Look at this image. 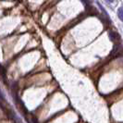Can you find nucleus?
Here are the masks:
<instances>
[{
	"mask_svg": "<svg viewBox=\"0 0 123 123\" xmlns=\"http://www.w3.org/2000/svg\"><path fill=\"white\" fill-rule=\"evenodd\" d=\"M109 37H110L111 41H113V42H115V43L120 41V36H119V34L117 33V32H115V31H110V32H109Z\"/></svg>",
	"mask_w": 123,
	"mask_h": 123,
	"instance_id": "1",
	"label": "nucleus"
},
{
	"mask_svg": "<svg viewBox=\"0 0 123 123\" xmlns=\"http://www.w3.org/2000/svg\"><path fill=\"white\" fill-rule=\"evenodd\" d=\"M117 17L121 21H123V6H120L117 9Z\"/></svg>",
	"mask_w": 123,
	"mask_h": 123,
	"instance_id": "2",
	"label": "nucleus"
}]
</instances>
